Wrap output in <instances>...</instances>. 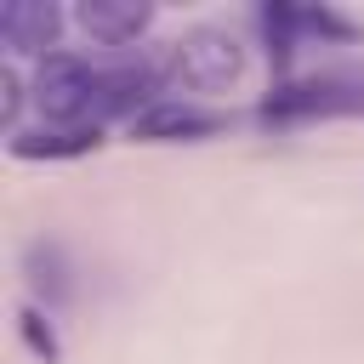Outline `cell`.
Listing matches in <instances>:
<instances>
[{"mask_svg": "<svg viewBox=\"0 0 364 364\" xmlns=\"http://www.w3.org/2000/svg\"><path fill=\"white\" fill-rule=\"evenodd\" d=\"M301 34H318V40H358V23L353 17H341V11H330V6H301Z\"/></svg>", "mask_w": 364, "mask_h": 364, "instance_id": "30bf717a", "label": "cell"}, {"mask_svg": "<svg viewBox=\"0 0 364 364\" xmlns=\"http://www.w3.org/2000/svg\"><path fill=\"white\" fill-rule=\"evenodd\" d=\"M17 102H23V85H17L11 68H0V119H6V125L17 119Z\"/></svg>", "mask_w": 364, "mask_h": 364, "instance_id": "7c38bea8", "label": "cell"}, {"mask_svg": "<svg viewBox=\"0 0 364 364\" xmlns=\"http://www.w3.org/2000/svg\"><path fill=\"white\" fill-rule=\"evenodd\" d=\"M330 114H364V85L324 74V80H290L262 102L267 125H301V119H330Z\"/></svg>", "mask_w": 364, "mask_h": 364, "instance_id": "3957f363", "label": "cell"}, {"mask_svg": "<svg viewBox=\"0 0 364 364\" xmlns=\"http://www.w3.org/2000/svg\"><path fill=\"white\" fill-rule=\"evenodd\" d=\"M154 68L165 91H228L245 74V46L228 28H188L159 51Z\"/></svg>", "mask_w": 364, "mask_h": 364, "instance_id": "6da1fadb", "label": "cell"}, {"mask_svg": "<svg viewBox=\"0 0 364 364\" xmlns=\"http://www.w3.org/2000/svg\"><path fill=\"white\" fill-rule=\"evenodd\" d=\"M222 125H228V119H222L216 108L165 97V102H154L148 114L131 119V136H136V142H205V136H216Z\"/></svg>", "mask_w": 364, "mask_h": 364, "instance_id": "5b68a950", "label": "cell"}, {"mask_svg": "<svg viewBox=\"0 0 364 364\" xmlns=\"http://www.w3.org/2000/svg\"><path fill=\"white\" fill-rule=\"evenodd\" d=\"M17 330H23V341H28V353H34V358L57 364V353H63V347H57V330L46 324V313H40V307H23V313H17Z\"/></svg>", "mask_w": 364, "mask_h": 364, "instance_id": "8fae6325", "label": "cell"}, {"mask_svg": "<svg viewBox=\"0 0 364 364\" xmlns=\"http://www.w3.org/2000/svg\"><path fill=\"white\" fill-rule=\"evenodd\" d=\"M256 23H262V40H267L273 63H290L296 34H301V6H262V11H256Z\"/></svg>", "mask_w": 364, "mask_h": 364, "instance_id": "9c48e42d", "label": "cell"}, {"mask_svg": "<svg viewBox=\"0 0 364 364\" xmlns=\"http://www.w3.org/2000/svg\"><path fill=\"white\" fill-rule=\"evenodd\" d=\"M74 23L85 28L91 46H131L154 28V6L148 0H80Z\"/></svg>", "mask_w": 364, "mask_h": 364, "instance_id": "8992f818", "label": "cell"}, {"mask_svg": "<svg viewBox=\"0 0 364 364\" xmlns=\"http://www.w3.org/2000/svg\"><path fill=\"white\" fill-rule=\"evenodd\" d=\"M102 148V125H40V131H17L11 154L17 159H80Z\"/></svg>", "mask_w": 364, "mask_h": 364, "instance_id": "ba28073f", "label": "cell"}, {"mask_svg": "<svg viewBox=\"0 0 364 364\" xmlns=\"http://www.w3.org/2000/svg\"><path fill=\"white\" fill-rule=\"evenodd\" d=\"M34 102L46 125H97V68L74 51H51L34 68Z\"/></svg>", "mask_w": 364, "mask_h": 364, "instance_id": "7a4b0ae2", "label": "cell"}, {"mask_svg": "<svg viewBox=\"0 0 364 364\" xmlns=\"http://www.w3.org/2000/svg\"><path fill=\"white\" fill-rule=\"evenodd\" d=\"M57 34H63V11H57L51 0H6V6H0V40H6L11 51H40V57H51Z\"/></svg>", "mask_w": 364, "mask_h": 364, "instance_id": "52a82bcc", "label": "cell"}, {"mask_svg": "<svg viewBox=\"0 0 364 364\" xmlns=\"http://www.w3.org/2000/svg\"><path fill=\"white\" fill-rule=\"evenodd\" d=\"M159 68L154 63H119V68H97V125L102 119H136L154 108V91H159Z\"/></svg>", "mask_w": 364, "mask_h": 364, "instance_id": "277c9868", "label": "cell"}]
</instances>
